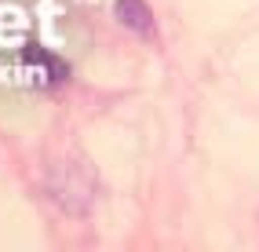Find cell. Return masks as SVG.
Instances as JSON below:
<instances>
[{
	"instance_id": "1",
	"label": "cell",
	"mask_w": 259,
	"mask_h": 252,
	"mask_svg": "<svg viewBox=\"0 0 259 252\" xmlns=\"http://www.w3.org/2000/svg\"><path fill=\"white\" fill-rule=\"evenodd\" d=\"M51 197L59 201L62 208L70 212H84L95 197V179L88 161H70L55 168V179H51Z\"/></svg>"
},
{
	"instance_id": "2",
	"label": "cell",
	"mask_w": 259,
	"mask_h": 252,
	"mask_svg": "<svg viewBox=\"0 0 259 252\" xmlns=\"http://www.w3.org/2000/svg\"><path fill=\"white\" fill-rule=\"evenodd\" d=\"M113 15L124 29L139 33V37H153V11L146 0H113Z\"/></svg>"
}]
</instances>
